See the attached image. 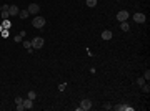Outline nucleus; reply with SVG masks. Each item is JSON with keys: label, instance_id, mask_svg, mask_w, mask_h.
<instances>
[{"label": "nucleus", "instance_id": "obj_1", "mask_svg": "<svg viewBox=\"0 0 150 111\" xmlns=\"http://www.w3.org/2000/svg\"><path fill=\"white\" fill-rule=\"evenodd\" d=\"M32 25L35 28H43L45 27V18L43 17H35V18L32 20Z\"/></svg>", "mask_w": 150, "mask_h": 111}, {"label": "nucleus", "instance_id": "obj_2", "mask_svg": "<svg viewBox=\"0 0 150 111\" xmlns=\"http://www.w3.org/2000/svg\"><path fill=\"white\" fill-rule=\"evenodd\" d=\"M42 46H43V38L35 37L32 40V48H33V50H38V48H42Z\"/></svg>", "mask_w": 150, "mask_h": 111}, {"label": "nucleus", "instance_id": "obj_3", "mask_svg": "<svg viewBox=\"0 0 150 111\" xmlns=\"http://www.w3.org/2000/svg\"><path fill=\"white\" fill-rule=\"evenodd\" d=\"M129 17H130V13H129L127 10H120V12L117 13V20H118V22H127Z\"/></svg>", "mask_w": 150, "mask_h": 111}, {"label": "nucleus", "instance_id": "obj_4", "mask_svg": "<svg viewBox=\"0 0 150 111\" xmlns=\"http://www.w3.org/2000/svg\"><path fill=\"white\" fill-rule=\"evenodd\" d=\"M133 22L143 23V22H145V13H133Z\"/></svg>", "mask_w": 150, "mask_h": 111}, {"label": "nucleus", "instance_id": "obj_5", "mask_svg": "<svg viewBox=\"0 0 150 111\" xmlns=\"http://www.w3.org/2000/svg\"><path fill=\"white\" fill-rule=\"evenodd\" d=\"M92 108V101L90 100H84V101L80 103V110H85V111H88Z\"/></svg>", "mask_w": 150, "mask_h": 111}, {"label": "nucleus", "instance_id": "obj_6", "mask_svg": "<svg viewBox=\"0 0 150 111\" xmlns=\"http://www.w3.org/2000/svg\"><path fill=\"white\" fill-rule=\"evenodd\" d=\"M27 10H28V13H38V12H40V7H38L37 3H30Z\"/></svg>", "mask_w": 150, "mask_h": 111}, {"label": "nucleus", "instance_id": "obj_7", "mask_svg": "<svg viewBox=\"0 0 150 111\" xmlns=\"http://www.w3.org/2000/svg\"><path fill=\"white\" fill-rule=\"evenodd\" d=\"M19 7H17V5H10L9 7V13L10 15H12V17H15V15H19Z\"/></svg>", "mask_w": 150, "mask_h": 111}, {"label": "nucleus", "instance_id": "obj_8", "mask_svg": "<svg viewBox=\"0 0 150 111\" xmlns=\"http://www.w3.org/2000/svg\"><path fill=\"white\" fill-rule=\"evenodd\" d=\"M112 37H113V33L110 32V30H105V32L102 33V38H103V40H112Z\"/></svg>", "mask_w": 150, "mask_h": 111}, {"label": "nucleus", "instance_id": "obj_9", "mask_svg": "<svg viewBox=\"0 0 150 111\" xmlns=\"http://www.w3.org/2000/svg\"><path fill=\"white\" fill-rule=\"evenodd\" d=\"M23 106L27 108V110H30V108H33V100H23Z\"/></svg>", "mask_w": 150, "mask_h": 111}, {"label": "nucleus", "instance_id": "obj_10", "mask_svg": "<svg viewBox=\"0 0 150 111\" xmlns=\"http://www.w3.org/2000/svg\"><path fill=\"white\" fill-rule=\"evenodd\" d=\"M120 28H122L123 32H129V30H130V25H129V22H120Z\"/></svg>", "mask_w": 150, "mask_h": 111}, {"label": "nucleus", "instance_id": "obj_11", "mask_svg": "<svg viewBox=\"0 0 150 111\" xmlns=\"http://www.w3.org/2000/svg\"><path fill=\"white\" fill-rule=\"evenodd\" d=\"M113 110H117V111H122V110H130L127 104H117V106H112Z\"/></svg>", "mask_w": 150, "mask_h": 111}, {"label": "nucleus", "instance_id": "obj_12", "mask_svg": "<svg viewBox=\"0 0 150 111\" xmlns=\"http://www.w3.org/2000/svg\"><path fill=\"white\" fill-rule=\"evenodd\" d=\"M28 15H30V13H28V10H20V12H19V17H20V18H27Z\"/></svg>", "mask_w": 150, "mask_h": 111}, {"label": "nucleus", "instance_id": "obj_13", "mask_svg": "<svg viewBox=\"0 0 150 111\" xmlns=\"http://www.w3.org/2000/svg\"><path fill=\"white\" fill-rule=\"evenodd\" d=\"M27 98H28V100H35V98H37V93H35V91H28L27 93Z\"/></svg>", "mask_w": 150, "mask_h": 111}, {"label": "nucleus", "instance_id": "obj_14", "mask_svg": "<svg viewBox=\"0 0 150 111\" xmlns=\"http://www.w3.org/2000/svg\"><path fill=\"white\" fill-rule=\"evenodd\" d=\"M142 91H143V93H150V86L143 83V85H142Z\"/></svg>", "mask_w": 150, "mask_h": 111}, {"label": "nucleus", "instance_id": "obj_15", "mask_svg": "<svg viewBox=\"0 0 150 111\" xmlns=\"http://www.w3.org/2000/svg\"><path fill=\"white\" fill-rule=\"evenodd\" d=\"M23 46H25V48H32V42H30V40H23Z\"/></svg>", "mask_w": 150, "mask_h": 111}, {"label": "nucleus", "instance_id": "obj_16", "mask_svg": "<svg viewBox=\"0 0 150 111\" xmlns=\"http://www.w3.org/2000/svg\"><path fill=\"white\" fill-rule=\"evenodd\" d=\"M15 104H23V98H22V96H17V98H15Z\"/></svg>", "mask_w": 150, "mask_h": 111}, {"label": "nucleus", "instance_id": "obj_17", "mask_svg": "<svg viewBox=\"0 0 150 111\" xmlns=\"http://www.w3.org/2000/svg\"><path fill=\"white\" fill-rule=\"evenodd\" d=\"M87 5H88V7H95V5H97V0H87Z\"/></svg>", "mask_w": 150, "mask_h": 111}, {"label": "nucleus", "instance_id": "obj_18", "mask_svg": "<svg viewBox=\"0 0 150 111\" xmlns=\"http://www.w3.org/2000/svg\"><path fill=\"white\" fill-rule=\"evenodd\" d=\"M9 17H10L9 12H2V18H3V20H9Z\"/></svg>", "mask_w": 150, "mask_h": 111}, {"label": "nucleus", "instance_id": "obj_19", "mask_svg": "<svg viewBox=\"0 0 150 111\" xmlns=\"http://www.w3.org/2000/svg\"><path fill=\"white\" fill-rule=\"evenodd\" d=\"M143 83H145V78H139V80H137V85H139V86H142Z\"/></svg>", "mask_w": 150, "mask_h": 111}, {"label": "nucleus", "instance_id": "obj_20", "mask_svg": "<svg viewBox=\"0 0 150 111\" xmlns=\"http://www.w3.org/2000/svg\"><path fill=\"white\" fill-rule=\"evenodd\" d=\"M65 88H67V85H65V83L58 85V91H64V90H65Z\"/></svg>", "mask_w": 150, "mask_h": 111}, {"label": "nucleus", "instance_id": "obj_21", "mask_svg": "<svg viewBox=\"0 0 150 111\" xmlns=\"http://www.w3.org/2000/svg\"><path fill=\"white\" fill-rule=\"evenodd\" d=\"M2 27H3V28H9L10 27V22H9V20H3V25H2Z\"/></svg>", "mask_w": 150, "mask_h": 111}, {"label": "nucleus", "instance_id": "obj_22", "mask_svg": "<svg viewBox=\"0 0 150 111\" xmlns=\"http://www.w3.org/2000/svg\"><path fill=\"white\" fill-rule=\"evenodd\" d=\"M103 110H112V104H110V103H105V104H103Z\"/></svg>", "mask_w": 150, "mask_h": 111}, {"label": "nucleus", "instance_id": "obj_23", "mask_svg": "<svg viewBox=\"0 0 150 111\" xmlns=\"http://www.w3.org/2000/svg\"><path fill=\"white\" fill-rule=\"evenodd\" d=\"M9 7L10 5H2V12H9Z\"/></svg>", "mask_w": 150, "mask_h": 111}, {"label": "nucleus", "instance_id": "obj_24", "mask_svg": "<svg viewBox=\"0 0 150 111\" xmlns=\"http://www.w3.org/2000/svg\"><path fill=\"white\" fill-rule=\"evenodd\" d=\"M143 78H145V80H149V78H150V71H149V70L145 71V75H143Z\"/></svg>", "mask_w": 150, "mask_h": 111}, {"label": "nucleus", "instance_id": "obj_25", "mask_svg": "<svg viewBox=\"0 0 150 111\" xmlns=\"http://www.w3.org/2000/svg\"><path fill=\"white\" fill-rule=\"evenodd\" d=\"M17 110H19V111H23V110H25V106H23V104H17Z\"/></svg>", "mask_w": 150, "mask_h": 111}, {"label": "nucleus", "instance_id": "obj_26", "mask_svg": "<svg viewBox=\"0 0 150 111\" xmlns=\"http://www.w3.org/2000/svg\"><path fill=\"white\" fill-rule=\"evenodd\" d=\"M13 40H15V42H22V37H20V35H17V37L13 38Z\"/></svg>", "mask_w": 150, "mask_h": 111}]
</instances>
